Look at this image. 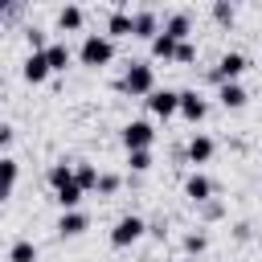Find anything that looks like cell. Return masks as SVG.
<instances>
[{"instance_id": "4", "label": "cell", "mask_w": 262, "mask_h": 262, "mask_svg": "<svg viewBox=\"0 0 262 262\" xmlns=\"http://www.w3.org/2000/svg\"><path fill=\"white\" fill-rule=\"evenodd\" d=\"M246 70H250V57L246 53H221L217 66H213V74H209V82H237Z\"/></svg>"}, {"instance_id": "35", "label": "cell", "mask_w": 262, "mask_h": 262, "mask_svg": "<svg viewBox=\"0 0 262 262\" xmlns=\"http://www.w3.org/2000/svg\"><path fill=\"white\" fill-rule=\"evenodd\" d=\"M233 4H237V0H233Z\"/></svg>"}, {"instance_id": "12", "label": "cell", "mask_w": 262, "mask_h": 262, "mask_svg": "<svg viewBox=\"0 0 262 262\" xmlns=\"http://www.w3.org/2000/svg\"><path fill=\"white\" fill-rule=\"evenodd\" d=\"M246 98H250V94H246L242 82H217V102H221L225 111H242Z\"/></svg>"}, {"instance_id": "7", "label": "cell", "mask_w": 262, "mask_h": 262, "mask_svg": "<svg viewBox=\"0 0 262 262\" xmlns=\"http://www.w3.org/2000/svg\"><path fill=\"white\" fill-rule=\"evenodd\" d=\"M49 61H45V49H29V57H25V66H20V78L29 82V86H41V82H49Z\"/></svg>"}, {"instance_id": "22", "label": "cell", "mask_w": 262, "mask_h": 262, "mask_svg": "<svg viewBox=\"0 0 262 262\" xmlns=\"http://www.w3.org/2000/svg\"><path fill=\"white\" fill-rule=\"evenodd\" d=\"M213 20H217L221 29H233V20H237V4H233V0H213Z\"/></svg>"}, {"instance_id": "19", "label": "cell", "mask_w": 262, "mask_h": 262, "mask_svg": "<svg viewBox=\"0 0 262 262\" xmlns=\"http://www.w3.org/2000/svg\"><path fill=\"white\" fill-rule=\"evenodd\" d=\"M147 45H151V57H156V61H172V53H176V37H168L164 29H160Z\"/></svg>"}, {"instance_id": "16", "label": "cell", "mask_w": 262, "mask_h": 262, "mask_svg": "<svg viewBox=\"0 0 262 262\" xmlns=\"http://www.w3.org/2000/svg\"><path fill=\"white\" fill-rule=\"evenodd\" d=\"M82 196H86V188H82L78 180H66L61 188H53V201H57L61 209H78V205H82Z\"/></svg>"}, {"instance_id": "20", "label": "cell", "mask_w": 262, "mask_h": 262, "mask_svg": "<svg viewBox=\"0 0 262 262\" xmlns=\"http://www.w3.org/2000/svg\"><path fill=\"white\" fill-rule=\"evenodd\" d=\"M82 20H86V16H82V8H78V4H66V8L57 12V29H61V33H78V29H82Z\"/></svg>"}, {"instance_id": "13", "label": "cell", "mask_w": 262, "mask_h": 262, "mask_svg": "<svg viewBox=\"0 0 262 262\" xmlns=\"http://www.w3.org/2000/svg\"><path fill=\"white\" fill-rule=\"evenodd\" d=\"M156 33H160V16H156V12H147V8H143V12H131V37L151 41Z\"/></svg>"}, {"instance_id": "28", "label": "cell", "mask_w": 262, "mask_h": 262, "mask_svg": "<svg viewBox=\"0 0 262 262\" xmlns=\"http://www.w3.org/2000/svg\"><path fill=\"white\" fill-rule=\"evenodd\" d=\"M172 61H176V66H192V61H196V45H192V41H176Z\"/></svg>"}, {"instance_id": "8", "label": "cell", "mask_w": 262, "mask_h": 262, "mask_svg": "<svg viewBox=\"0 0 262 262\" xmlns=\"http://www.w3.org/2000/svg\"><path fill=\"white\" fill-rule=\"evenodd\" d=\"M143 102H147V111H151L156 119H172V115H176V102H180V94H176V90H160V86H156V90H151Z\"/></svg>"}, {"instance_id": "14", "label": "cell", "mask_w": 262, "mask_h": 262, "mask_svg": "<svg viewBox=\"0 0 262 262\" xmlns=\"http://www.w3.org/2000/svg\"><path fill=\"white\" fill-rule=\"evenodd\" d=\"M16 180H20V164H16L12 156H0V205H4L8 196H12Z\"/></svg>"}, {"instance_id": "31", "label": "cell", "mask_w": 262, "mask_h": 262, "mask_svg": "<svg viewBox=\"0 0 262 262\" xmlns=\"http://www.w3.org/2000/svg\"><path fill=\"white\" fill-rule=\"evenodd\" d=\"M12 139H16V131H12V127L0 119V151H4V147H12Z\"/></svg>"}, {"instance_id": "30", "label": "cell", "mask_w": 262, "mask_h": 262, "mask_svg": "<svg viewBox=\"0 0 262 262\" xmlns=\"http://www.w3.org/2000/svg\"><path fill=\"white\" fill-rule=\"evenodd\" d=\"M25 41H29V49H45V45H49V41H45V33H41V29H33V25L25 29Z\"/></svg>"}, {"instance_id": "34", "label": "cell", "mask_w": 262, "mask_h": 262, "mask_svg": "<svg viewBox=\"0 0 262 262\" xmlns=\"http://www.w3.org/2000/svg\"><path fill=\"white\" fill-rule=\"evenodd\" d=\"M106 4H115V8H123V4H131V0H106Z\"/></svg>"}, {"instance_id": "25", "label": "cell", "mask_w": 262, "mask_h": 262, "mask_svg": "<svg viewBox=\"0 0 262 262\" xmlns=\"http://www.w3.org/2000/svg\"><path fill=\"white\" fill-rule=\"evenodd\" d=\"M8 262H37V246H33L29 237L12 242V250H8Z\"/></svg>"}, {"instance_id": "21", "label": "cell", "mask_w": 262, "mask_h": 262, "mask_svg": "<svg viewBox=\"0 0 262 262\" xmlns=\"http://www.w3.org/2000/svg\"><path fill=\"white\" fill-rule=\"evenodd\" d=\"M74 180H78L86 192H94V184H98V168H94L90 160H78V164H74Z\"/></svg>"}, {"instance_id": "3", "label": "cell", "mask_w": 262, "mask_h": 262, "mask_svg": "<svg viewBox=\"0 0 262 262\" xmlns=\"http://www.w3.org/2000/svg\"><path fill=\"white\" fill-rule=\"evenodd\" d=\"M143 233H147V221L135 217V213H127V217L115 221V229H111V246H115V250H127V246H135Z\"/></svg>"}, {"instance_id": "32", "label": "cell", "mask_w": 262, "mask_h": 262, "mask_svg": "<svg viewBox=\"0 0 262 262\" xmlns=\"http://www.w3.org/2000/svg\"><path fill=\"white\" fill-rule=\"evenodd\" d=\"M147 233H151V237H164L168 225H164V221H147Z\"/></svg>"}, {"instance_id": "2", "label": "cell", "mask_w": 262, "mask_h": 262, "mask_svg": "<svg viewBox=\"0 0 262 262\" xmlns=\"http://www.w3.org/2000/svg\"><path fill=\"white\" fill-rule=\"evenodd\" d=\"M115 90H123V94H131V98H147V94L156 90V66H147V61H131L127 74L115 82Z\"/></svg>"}, {"instance_id": "29", "label": "cell", "mask_w": 262, "mask_h": 262, "mask_svg": "<svg viewBox=\"0 0 262 262\" xmlns=\"http://www.w3.org/2000/svg\"><path fill=\"white\" fill-rule=\"evenodd\" d=\"M127 164H131V172H147V168H151V147L127 151Z\"/></svg>"}, {"instance_id": "17", "label": "cell", "mask_w": 262, "mask_h": 262, "mask_svg": "<svg viewBox=\"0 0 262 262\" xmlns=\"http://www.w3.org/2000/svg\"><path fill=\"white\" fill-rule=\"evenodd\" d=\"M106 37H111V41H123V37H131V12L115 8V12L106 16Z\"/></svg>"}, {"instance_id": "9", "label": "cell", "mask_w": 262, "mask_h": 262, "mask_svg": "<svg viewBox=\"0 0 262 262\" xmlns=\"http://www.w3.org/2000/svg\"><path fill=\"white\" fill-rule=\"evenodd\" d=\"M184 196H188L192 205H201V201L217 196V184H213L205 172H188V176H184Z\"/></svg>"}, {"instance_id": "1", "label": "cell", "mask_w": 262, "mask_h": 262, "mask_svg": "<svg viewBox=\"0 0 262 262\" xmlns=\"http://www.w3.org/2000/svg\"><path fill=\"white\" fill-rule=\"evenodd\" d=\"M78 61H82L86 70L111 66V61H115V41H111L106 33H86V41L78 45Z\"/></svg>"}, {"instance_id": "26", "label": "cell", "mask_w": 262, "mask_h": 262, "mask_svg": "<svg viewBox=\"0 0 262 262\" xmlns=\"http://www.w3.org/2000/svg\"><path fill=\"white\" fill-rule=\"evenodd\" d=\"M180 246H184V254H205L209 250V233L205 229H192V233H184Z\"/></svg>"}, {"instance_id": "10", "label": "cell", "mask_w": 262, "mask_h": 262, "mask_svg": "<svg viewBox=\"0 0 262 262\" xmlns=\"http://www.w3.org/2000/svg\"><path fill=\"white\" fill-rule=\"evenodd\" d=\"M90 229V217L82 213V209H61V217H57V237H82Z\"/></svg>"}, {"instance_id": "24", "label": "cell", "mask_w": 262, "mask_h": 262, "mask_svg": "<svg viewBox=\"0 0 262 262\" xmlns=\"http://www.w3.org/2000/svg\"><path fill=\"white\" fill-rule=\"evenodd\" d=\"M119 188H123V176H119V172H98V184H94L98 196H115Z\"/></svg>"}, {"instance_id": "27", "label": "cell", "mask_w": 262, "mask_h": 262, "mask_svg": "<svg viewBox=\"0 0 262 262\" xmlns=\"http://www.w3.org/2000/svg\"><path fill=\"white\" fill-rule=\"evenodd\" d=\"M196 209H201V217H205V221H221V217H225V201H217V196L201 201Z\"/></svg>"}, {"instance_id": "23", "label": "cell", "mask_w": 262, "mask_h": 262, "mask_svg": "<svg viewBox=\"0 0 262 262\" xmlns=\"http://www.w3.org/2000/svg\"><path fill=\"white\" fill-rule=\"evenodd\" d=\"M45 180H49V188H61L66 180H74V164H66V160H57V164H49V172H45Z\"/></svg>"}, {"instance_id": "15", "label": "cell", "mask_w": 262, "mask_h": 262, "mask_svg": "<svg viewBox=\"0 0 262 262\" xmlns=\"http://www.w3.org/2000/svg\"><path fill=\"white\" fill-rule=\"evenodd\" d=\"M160 29H164L168 37H176V41H188V37H192V16H188V12H172Z\"/></svg>"}, {"instance_id": "5", "label": "cell", "mask_w": 262, "mask_h": 262, "mask_svg": "<svg viewBox=\"0 0 262 262\" xmlns=\"http://www.w3.org/2000/svg\"><path fill=\"white\" fill-rule=\"evenodd\" d=\"M119 139H123L127 151H139V147H151V143H156V127H151L147 119H131V123L119 131Z\"/></svg>"}, {"instance_id": "18", "label": "cell", "mask_w": 262, "mask_h": 262, "mask_svg": "<svg viewBox=\"0 0 262 262\" xmlns=\"http://www.w3.org/2000/svg\"><path fill=\"white\" fill-rule=\"evenodd\" d=\"M70 57H74V53H70L61 41H49V45H45V61H49L53 74H66V70H70Z\"/></svg>"}, {"instance_id": "6", "label": "cell", "mask_w": 262, "mask_h": 262, "mask_svg": "<svg viewBox=\"0 0 262 262\" xmlns=\"http://www.w3.org/2000/svg\"><path fill=\"white\" fill-rule=\"evenodd\" d=\"M180 94V102H176V115H184L192 127L196 123H205V115H209V102H205V94L201 90H176Z\"/></svg>"}, {"instance_id": "33", "label": "cell", "mask_w": 262, "mask_h": 262, "mask_svg": "<svg viewBox=\"0 0 262 262\" xmlns=\"http://www.w3.org/2000/svg\"><path fill=\"white\" fill-rule=\"evenodd\" d=\"M12 8H16V0H0V16H4V12H12Z\"/></svg>"}, {"instance_id": "11", "label": "cell", "mask_w": 262, "mask_h": 262, "mask_svg": "<svg viewBox=\"0 0 262 262\" xmlns=\"http://www.w3.org/2000/svg\"><path fill=\"white\" fill-rule=\"evenodd\" d=\"M184 156H188V164H209V160L217 156V143H213V135H205V131H196V135L188 139V147H184Z\"/></svg>"}]
</instances>
